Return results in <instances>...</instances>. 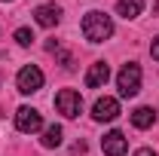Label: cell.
I'll return each instance as SVG.
<instances>
[{
	"mask_svg": "<svg viewBox=\"0 0 159 156\" xmlns=\"http://www.w3.org/2000/svg\"><path fill=\"white\" fill-rule=\"evenodd\" d=\"M110 34H113V21L107 12L92 9V12L83 16V37L89 43H104V40H110Z\"/></svg>",
	"mask_w": 159,
	"mask_h": 156,
	"instance_id": "6da1fadb",
	"label": "cell"
},
{
	"mask_svg": "<svg viewBox=\"0 0 159 156\" xmlns=\"http://www.w3.org/2000/svg\"><path fill=\"white\" fill-rule=\"evenodd\" d=\"M116 89L122 98H132L141 92V64L135 61H129V64H122V71L116 74Z\"/></svg>",
	"mask_w": 159,
	"mask_h": 156,
	"instance_id": "7a4b0ae2",
	"label": "cell"
},
{
	"mask_svg": "<svg viewBox=\"0 0 159 156\" xmlns=\"http://www.w3.org/2000/svg\"><path fill=\"white\" fill-rule=\"evenodd\" d=\"M55 110H58L61 117H67V119H77L83 113V98H80V92L61 89L58 95H55Z\"/></svg>",
	"mask_w": 159,
	"mask_h": 156,
	"instance_id": "3957f363",
	"label": "cell"
},
{
	"mask_svg": "<svg viewBox=\"0 0 159 156\" xmlns=\"http://www.w3.org/2000/svg\"><path fill=\"white\" fill-rule=\"evenodd\" d=\"M16 86H19L21 95H34L43 89V71H40L37 64H28V67H21L19 77H16Z\"/></svg>",
	"mask_w": 159,
	"mask_h": 156,
	"instance_id": "277c9868",
	"label": "cell"
},
{
	"mask_svg": "<svg viewBox=\"0 0 159 156\" xmlns=\"http://www.w3.org/2000/svg\"><path fill=\"white\" fill-rule=\"evenodd\" d=\"M16 129L25 132V135L40 132V129H43V117H40V110H34V107H19V110H16Z\"/></svg>",
	"mask_w": 159,
	"mask_h": 156,
	"instance_id": "5b68a950",
	"label": "cell"
},
{
	"mask_svg": "<svg viewBox=\"0 0 159 156\" xmlns=\"http://www.w3.org/2000/svg\"><path fill=\"white\" fill-rule=\"evenodd\" d=\"M101 150H104V156H125V150H129V138L113 129V132H107V135L101 138Z\"/></svg>",
	"mask_w": 159,
	"mask_h": 156,
	"instance_id": "8992f818",
	"label": "cell"
},
{
	"mask_svg": "<svg viewBox=\"0 0 159 156\" xmlns=\"http://www.w3.org/2000/svg\"><path fill=\"white\" fill-rule=\"evenodd\" d=\"M92 117L98 119V122L116 119L119 117V101H116V98H98V101L92 104Z\"/></svg>",
	"mask_w": 159,
	"mask_h": 156,
	"instance_id": "52a82bcc",
	"label": "cell"
},
{
	"mask_svg": "<svg viewBox=\"0 0 159 156\" xmlns=\"http://www.w3.org/2000/svg\"><path fill=\"white\" fill-rule=\"evenodd\" d=\"M107 80H110V67H107V61H95V64H89V71H86V86H89V89H101Z\"/></svg>",
	"mask_w": 159,
	"mask_h": 156,
	"instance_id": "ba28073f",
	"label": "cell"
},
{
	"mask_svg": "<svg viewBox=\"0 0 159 156\" xmlns=\"http://www.w3.org/2000/svg\"><path fill=\"white\" fill-rule=\"evenodd\" d=\"M34 19H37L40 28H55V25L61 21V9L55 6V3H43V6L34 9Z\"/></svg>",
	"mask_w": 159,
	"mask_h": 156,
	"instance_id": "9c48e42d",
	"label": "cell"
},
{
	"mask_svg": "<svg viewBox=\"0 0 159 156\" xmlns=\"http://www.w3.org/2000/svg\"><path fill=\"white\" fill-rule=\"evenodd\" d=\"M144 9V0H116V16L122 19H138Z\"/></svg>",
	"mask_w": 159,
	"mask_h": 156,
	"instance_id": "30bf717a",
	"label": "cell"
},
{
	"mask_svg": "<svg viewBox=\"0 0 159 156\" xmlns=\"http://www.w3.org/2000/svg\"><path fill=\"white\" fill-rule=\"evenodd\" d=\"M156 122V110L153 107H138L135 113H132V126L135 129H150Z\"/></svg>",
	"mask_w": 159,
	"mask_h": 156,
	"instance_id": "8fae6325",
	"label": "cell"
},
{
	"mask_svg": "<svg viewBox=\"0 0 159 156\" xmlns=\"http://www.w3.org/2000/svg\"><path fill=\"white\" fill-rule=\"evenodd\" d=\"M61 141H64L61 126H46V129H43V147H46V150H55V147H61Z\"/></svg>",
	"mask_w": 159,
	"mask_h": 156,
	"instance_id": "7c38bea8",
	"label": "cell"
},
{
	"mask_svg": "<svg viewBox=\"0 0 159 156\" xmlns=\"http://www.w3.org/2000/svg\"><path fill=\"white\" fill-rule=\"evenodd\" d=\"M31 40H34L31 28H19V31H16V43H19V46H31Z\"/></svg>",
	"mask_w": 159,
	"mask_h": 156,
	"instance_id": "4fadbf2b",
	"label": "cell"
},
{
	"mask_svg": "<svg viewBox=\"0 0 159 156\" xmlns=\"http://www.w3.org/2000/svg\"><path fill=\"white\" fill-rule=\"evenodd\" d=\"M150 55H153V61H159V37H153V43H150Z\"/></svg>",
	"mask_w": 159,
	"mask_h": 156,
	"instance_id": "5bb4252c",
	"label": "cell"
},
{
	"mask_svg": "<svg viewBox=\"0 0 159 156\" xmlns=\"http://www.w3.org/2000/svg\"><path fill=\"white\" fill-rule=\"evenodd\" d=\"M86 153V141H77V144H74V156H83Z\"/></svg>",
	"mask_w": 159,
	"mask_h": 156,
	"instance_id": "9a60e30c",
	"label": "cell"
},
{
	"mask_svg": "<svg viewBox=\"0 0 159 156\" xmlns=\"http://www.w3.org/2000/svg\"><path fill=\"white\" fill-rule=\"evenodd\" d=\"M135 156H156V153H153L150 147H138V150H135Z\"/></svg>",
	"mask_w": 159,
	"mask_h": 156,
	"instance_id": "2e32d148",
	"label": "cell"
}]
</instances>
